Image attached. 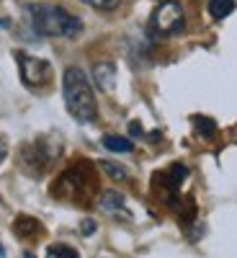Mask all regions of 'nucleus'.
<instances>
[{
    "label": "nucleus",
    "mask_w": 237,
    "mask_h": 258,
    "mask_svg": "<svg viewBox=\"0 0 237 258\" xmlns=\"http://www.w3.org/2000/svg\"><path fill=\"white\" fill-rule=\"evenodd\" d=\"M62 98L67 114L80 124H93L98 119V101L93 83L83 68H67L62 73Z\"/></svg>",
    "instance_id": "f257e3e1"
},
{
    "label": "nucleus",
    "mask_w": 237,
    "mask_h": 258,
    "mask_svg": "<svg viewBox=\"0 0 237 258\" xmlns=\"http://www.w3.org/2000/svg\"><path fill=\"white\" fill-rule=\"evenodd\" d=\"M29 24L39 36H57V39H75L83 31V21L67 8L54 3H31L26 6Z\"/></svg>",
    "instance_id": "f03ea898"
},
{
    "label": "nucleus",
    "mask_w": 237,
    "mask_h": 258,
    "mask_svg": "<svg viewBox=\"0 0 237 258\" xmlns=\"http://www.w3.org/2000/svg\"><path fill=\"white\" fill-rule=\"evenodd\" d=\"M149 26H152V34H157V36L181 34L183 26H186L183 6L178 3V0H165V3H160V6L155 8V13H152Z\"/></svg>",
    "instance_id": "7ed1b4c3"
},
{
    "label": "nucleus",
    "mask_w": 237,
    "mask_h": 258,
    "mask_svg": "<svg viewBox=\"0 0 237 258\" xmlns=\"http://www.w3.org/2000/svg\"><path fill=\"white\" fill-rule=\"evenodd\" d=\"M18 73L21 80H24L29 88H44V85L52 80V64L44 57H34L29 52H18Z\"/></svg>",
    "instance_id": "20e7f679"
},
{
    "label": "nucleus",
    "mask_w": 237,
    "mask_h": 258,
    "mask_svg": "<svg viewBox=\"0 0 237 258\" xmlns=\"http://www.w3.org/2000/svg\"><path fill=\"white\" fill-rule=\"evenodd\" d=\"M98 207L101 212L111 214V217H119V220H129V212H126V199L121 191H114V188H106L101 197H98Z\"/></svg>",
    "instance_id": "39448f33"
},
{
    "label": "nucleus",
    "mask_w": 237,
    "mask_h": 258,
    "mask_svg": "<svg viewBox=\"0 0 237 258\" xmlns=\"http://www.w3.org/2000/svg\"><path fill=\"white\" fill-rule=\"evenodd\" d=\"M93 80H96V85H98L101 91L111 93L114 85H116V68H114L111 62H98V64H93Z\"/></svg>",
    "instance_id": "423d86ee"
},
{
    "label": "nucleus",
    "mask_w": 237,
    "mask_h": 258,
    "mask_svg": "<svg viewBox=\"0 0 237 258\" xmlns=\"http://www.w3.org/2000/svg\"><path fill=\"white\" fill-rule=\"evenodd\" d=\"M237 8V0H209V16L214 21H224Z\"/></svg>",
    "instance_id": "0eeeda50"
},
{
    "label": "nucleus",
    "mask_w": 237,
    "mask_h": 258,
    "mask_svg": "<svg viewBox=\"0 0 237 258\" xmlns=\"http://www.w3.org/2000/svg\"><path fill=\"white\" fill-rule=\"evenodd\" d=\"M103 147L111 150V153H132L134 142L129 137H119V135H106L103 137Z\"/></svg>",
    "instance_id": "6e6552de"
},
{
    "label": "nucleus",
    "mask_w": 237,
    "mask_h": 258,
    "mask_svg": "<svg viewBox=\"0 0 237 258\" xmlns=\"http://www.w3.org/2000/svg\"><path fill=\"white\" fill-rule=\"evenodd\" d=\"M13 230H16V235H21V238H31V235H36L41 227H39V222L34 220V217H16V225H13Z\"/></svg>",
    "instance_id": "1a4fd4ad"
},
{
    "label": "nucleus",
    "mask_w": 237,
    "mask_h": 258,
    "mask_svg": "<svg viewBox=\"0 0 237 258\" xmlns=\"http://www.w3.org/2000/svg\"><path fill=\"white\" fill-rule=\"evenodd\" d=\"M101 170H103L109 178H114V181H126V178H129V170H126L124 165L114 163V160H101Z\"/></svg>",
    "instance_id": "9d476101"
},
{
    "label": "nucleus",
    "mask_w": 237,
    "mask_h": 258,
    "mask_svg": "<svg viewBox=\"0 0 237 258\" xmlns=\"http://www.w3.org/2000/svg\"><path fill=\"white\" fill-rule=\"evenodd\" d=\"M44 258H80V253L72 245H67V243H52L47 248V255Z\"/></svg>",
    "instance_id": "9b49d317"
},
{
    "label": "nucleus",
    "mask_w": 237,
    "mask_h": 258,
    "mask_svg": "<svg viewBox=\"0 0 237 258\" xmlns=\"http://www.w3.org/2000/svg\"><path fill=\"white\" fill-rule=\"evenodd\" d=\"M80 3L91 6V8H96V11L109 13V11H116V8L121 6V0H80Z\"/></svg>",
    "instance_id": "f8f14e48"
},
{
    "label": "nucleus",
    "mask_w": 237,
    "mask_h": 258,
    "mask_svg": "<svg viewBox=\"0 0 237 258\" xmlns=\"http://www.w3.org/2000/svg\"><path fill=\"white\" fill-rule=\"evenodd\" d=\"M193 124H196V129H199V132L201 135H214V132H217V124H214L211 119H204V116H196V119H193Z\"/></svg>",
    "instance_id": "ddd939ff"
},
{
    "label": "nucleus",
    "mask_w": 237,
    "mask_h": 258,
    "mask_svg": "<svg viewBox=\"0 0 237 258\" xmlns=\"http://www.w3.org/2000/svg\"><path fill=\"white\" fill-rule=\"evenodd\" d=\"M96 230H98V227H96V222H93V220H85V222H83V227H80V232H83V235H93Z\"/></svg>",
    "instance_id": "4468645a"
},
{
    "label": "nucleus",
    "mask_w": 237,
    "mask_h": 258,
    "mask_svg": "<svg viewBox=\"0 0 237 258\" xmlns=\"http://www.w3.org/2000/svg\"><path fill=\"white\" fill-rule=\"evenodd\" d=\"M6 155H8V142H6L3 137H0V160H3Z\"/></svg>",
    "instance_id": "2eb2a0df"
},
{
    "label": "nucleus",
    "mask_w": 237,
    "mask_h": 258,
    "mask_svg": "<svg viewBox=\"0 0 237 258\" xmlns=\"http://www.w3.org/2000/svg\"><path fill=\"white\" fill-rule=\"evenodd\" d=\"M0 258H6V248H3V243H0Z\"/></svg>",
    "instance_id": "dca6fc26"
},
{
    "label": "nucleus",
    "mask_w": 237,
    "mask_h": 258,
    "mask_svg": "<svg viewBox=\"0 0 237 258\" xmlns=\"http://www.w3.org/2000/svg\"><path fill=\"white\" fill-rule=\"evenodd\" d=\"M26 258H34V255H31V253H26Z\"/></svg>",
    "instance_id": "f3484780"
}]
</instances>
